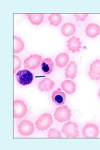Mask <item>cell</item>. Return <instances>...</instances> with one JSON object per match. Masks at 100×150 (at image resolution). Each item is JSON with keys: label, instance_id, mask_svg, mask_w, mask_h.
I'll return each instance as SVG.
<instances>
[{"label": "cell", "instance_id": "obj_1", "mask_svg": "<svg viewBox=\"0 0 100 150\" xmlns=\"http://www.w3.org/2000/svg\"><path fill=\"white\" fill-rule=\"evenodd\" d=\"M71 116V110L67 106H62L57 108L54 112L55 119L59 123H63L70 120Z\"/></svg>", "mask_w": 100, "mask_h": 150}, {"label": "cell", "instance_id": "obj_2", "mask_svg": "<svg viewBox=\"0 0 100 150\" xmlns=\"http://www.w3.org/2000/svg\"><path fill=\"white\" fill-rule=\"evenodd\" d=\"M53 118L50 114H43L36 121V128L38 131L46 130L53 124Z\"/></svg>", "mask_w": 100, "mask_h": 150}, {"label": "cell", "instance_id": "obj_3", "mask_svg": "<svg viewBox=\"0 0 100 150\" xmlns=\"http://www.w3.org/2000/svg\"><path fill=\"white\" fill-rule=\"evenodd\" d=\"M17 81L22 86H27L30 84L33 79V73L29 70L22 69L19 71L16 74Z\"/></svg>", "mask_w": 100, "mask_h": 150}, {"label": "cell", "instance_id": "obj_4", "mask_svg": "<svg viewBox=\"0 0 100 150\" xmlns=\"http://www.w3.org/2000/svg\"><path fill=\"white\" fill-rule=\"evenodd\" d=\"M78 127V126L75 122L68 121L63 126L62 132L68 138H77L79 135Z\"/></svg>", "mask_w": 100, "mask_h": 150}, {"label": "cell", "instance_id": "obj_5", "mask_svg": "<svg viewBox=\"0 0 100 150\" xmlns=\"http://www.w3.org/2000/svg\"><path fill=\"white\" fill-rule=\"evenodd\" d=\"M14 106V113L13 116L15 118H21L25 116L28 111V108L25 103L21 101L16 100L13 102Z\"/></svg>", "mask_w": 100, "mask_h": 150}, {"label": "cell", "instance_id": "obj_6", "mask_svg": "<svg viewBox=\"0 0 100 150\" xmlns=\"http://www.w3.org/2000/svg\"><path fill=\"white\" fill-rule=\"evenodd\" d=\"M42 60L41 55L32 54L24 61L23 67L30 70H34L39 67Z\"/></svg>", "mask_w": 100, "mask_h": 150}, {"label": "cell", "instance_id": "obj_7", "mask_svg": "<svg viewBox=\"0 0 100 150\" xmlns=\"http://www.w3.org/2000/svg\"><path fill=\"white\" fill-rule=\"evenodd\" d=\"M18 133L23 137H28L34 132L35 126L31 121L23 120L18 125Z\"/></svg>", "mask_w": 100, "mask_h": 150}, {"label": "cell", "instance_id": "obj_8", "mask_svg": "<svg viewBox=\"0 0 100 150\" xmlns=\"http://www.w3.org/2000/svg\"><path fill=\"white\" fill-rule=\"evenodd\" d=\"M99 134V131L98 126L92 123L86 125L83 129V135L86 138H97Z\"/></svg>", "mask_w": 100, "mask_h": 150}, {"label": "cell", "instance_id": "obj_9", "mask_svg": "<svg viewBox=\"0 0 100 150\" xmlns=\"http://www.w3.org/2000/svg\"><path fill=\"white\" fill-rule=\"evenodd\" d=\"M89 76L93 80L100 79V59H96L90 66Z\"/></svg>", "mask_w": 100, "mask_h": 150}, {"label": "cell", "instance_id": "obj_10", "mask_svg": "<svg viewBox=\"0 0 100 150\" xmlns=\"http://www.w3.org/2000/svg\"><path fill=\"white\" fill-rule=\"evenodd\" d=\"M67 47L68 50L72 53L79 52L82 48V43L80 39L75 36L71 37L67 41Z\"/></svg>", "mask_w": 100, "mask_h": 150}, {"label": "cell", "instance_id": "obj_11", "mask_svg": "<svg viewBox=\"0 0 100 150\" xmlns=\"http://www.w3.org/2000/svg\"><path fill=\"white\" fill-rule=\"evenodd\" d=\"M55 86V83L53 81L49 78H45L38 83V90L41 91H49L53 90Z\"/></svg>", "mask_w": 100, "mask_h": 150}, {"label": "cell", "instance_id": "obj_12", "mask_svg": "<svg viewBox=\"0 0 100 150\" xmlns=\"http://www.w3.org/2000/svg\"><path fill=\"white\" fill-rule=\"evenodd\" d=\"M52 100L56 105H63L66 100V95L60 88L57 89L52 94Z\"/></svg>", "mask_w": 100, "mask_h": 150}, {"label": "cell", "instance_id": "obj_13", "mask_svg": "<svg viewBox=\"0 0 100 150\" xmlns=\"http://www.w3.org/2000/svg\"><path fill=\"white\" fill-rule=\"evenodd\" d=\"M86 35L87 36L94 38L97 37L100 33V28L99 25L95 23H90L89 24L85 30Z\"/></svg>", "mask_w": 100, "mask_h": 150}, {"label": "cell", "instance_id": "obj_14", "mask_svg": "<svg viewBox=\"0 0 100 150\" xmlns=\"http://www.w3.org/2000/svg\"><path fill=\"white\" fill-rule=\"evenodd\" d=\"M77 74V64L75 62H70L65 70V77L73 79Z\"/></svg>", "mask_w": 100, "mask_h": 150}, {"label": "cell", "instance_id": "obj_15", "mask_svg": "<svg viewBox=\"0 0 100 150\" xmlns=\"http://www.w3.org/2000/svg\"><path fill=\"white\" fill-rule=\"evenodd\" d=\"M54 62L51 58H45L41 61V68L42 71L46 74H50L53 70Z\"/></svg>", "mask_w": 100, "mask_h": 150}, {"label": "cell", "instance_id": "obj_16", "mask_svg": "<svg viewBox=\"0 0 100 150\" xmlns=\"http://www.w3.org/2000/svg\"><path fill=\"white\" fill-rule=\"evenodd\" d=\"M70 60L69 55L66 53H61L57 55L55 59V64L58 68H63L68 64Z\"/></svg>", "mask_w": 100, "mask_h": 150}, {"label": "cell", "instance_id": "obj_17", "mask_svg": "<svg viewBox=\"0 0 100 150\" xmlns=\"http://www.w3.org/2000/svg\"><path fill=\"white\" fill-rule=\"evenodd\" d=\"M61 88L68 95H71L74 93L77 90V86L76 84L71 80H66L63 81L61 83Z\"/></svg>", "mask_w": 100, "mask_h": 150}, {"label": "cell", "instance_id": "obj_18", "mask_svg": "<svg viewBox=\"0 0 100 150\" xmlns=\"http://www.w3.org/2000/svg\"><path fill=\"white\" fill-rule=\"evenodd\" d=\"M61 33L64 36L70 37L73 35L76 32V27L71 23H66L61 27Z\"/></svg>", "mask_w": 100, "mask_h": 150}, {"label": "cell", "instance_id": "obj_19", "mask_svg": "<svg viewBox=\"0 0 100 150\" xmlns=\"http://www.w3.org/2000/svg\"><path fill=\"white\" fill-rule=\"evenodd\" d=\"M28 20L33 25L38 26L43 21V14H27Z\"/></svg>", "mask_w": 100, "mask_h": 150}, {"label": "cell", "instance_id": "obj_20", "mask_svg": "<svg viewBox=\"0 0 100 150\" xmlns=\"http://www.w3.org/2000/svg\"><path fill=\"white\" fill-rule=\"evenodd\" d=\"M24 48H25V43L21 38L14 36V53H20L23 50Z\"/></svg>", "mask_w": 100, "mask_h": 150}, {"label": "cell", "instance_id": "obj_21", "mask_svg": "<svg viewBox=\"0 0 100 150\" xmlns=\"http://www.w3.org/2000/svg\"><path fill=\"white\" fill-rule=\"evenodd\" d=\"M48 20L50 25L54 26H58L62 21L61 15L58 13L51 14L48 17Z\"/></svg>", "mask_w": 100, "mask_h": 150}, {"label": "cell", "instance_id": "obj_22", "mask_svg": "<svg viewBox=\"0 0 100 150\" xmlns=\"http://www.w3.org/2000/svg\"><path fill=\"white\" fill-rule=\"evenodd\" d=\"M48 135V137L50 138H60L61 137V134L59 131V130L55 128L50 129Z\"/></svg>", "mask_w": 100, "mask_h": 150}, {"label": "cell", "instance_id": "obj_23", "mask_svg": "<svg viewBox=\"0 0 100 150\" xmlns=\"http://www.w3.org/2000/svg\"><path fill=\"white\" fill-rule=\"evenodd\" d=\"M21 67V59L16 55H14V73H15Z\"/></svg>", "mask_w": 100, "mask_h": 150}, {"label": "cell", "instance_id": "obj_24", "mask_svg": "<svg viewBox=\"0 0 100 150\" xmlns=\"http://www.w3.org/2000/svg\"><path fill=\"white\" fill-rule=\"evenodd\" d=\"M74 17L76 18L77 21H84L88 16V14H74Z\"/></svg>", "mask_w": 100, "mask_h": 150}, {"label": "cell", "instance_id": "obj_25", "mask_svg": "<svg viewBox=\"0 0 100 150\" xmlns=\"http://www.w3.org/2000/svg\"><path fill=\"white\" fill-rule=\"evenodd\" d=\"M98 97H99V98L100 99V88H99V91H98Z\"/></svg>", "mask_w": 100, "mask_h": 150}]
</instances>
